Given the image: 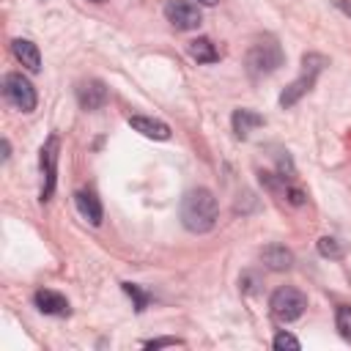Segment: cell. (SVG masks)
<instances>
[{"mask_svg": "<svg viewBox=\"0 0 351 351\" xmlns=\"http://www.w3.org/2000/svg\"><path fill=\"white\" fill-rule=\"evenodd\" d=\"M217 217H219V206H217V197L214 192L197 186V189H189L181 200V222L186 230L192 233H206L217 225Z\"/></svg>", "mask_w": 351, "mask_h": 351, "instance_id": "obj_1", "label": "cell"}, {"mask_svg": "<svg viewBox=\"0 0 351 351\" xmlns=\"http://www.w3.org/2000/svg\"><path fill=\"white\" fill-rule=\"evenodd\" d=\"M324 66H326V58H324V55H315V52L304 55V58H302V74L282 90L280 104H282V107H293V104H296V101L315 85V77L321 74Z\"/></svg>", "mask_w": 351, "mask_h": 351, "instance_id": "obj_2", "label": "cell"}, {"mask_svg": "<svg viewBox=\"0 0 351 351\" xmlns=\"http://www.w3.org/2000/svg\"><path fill=\"white\" fill-rule=\"evenodd\" d=\"M282 66V49L277 41L271 38H263L258 44H252V49L247 52V69L252 77H261V74H271L274 69Z\"/></svg>", "mask_w": 351, "mask_h": 351, "instance_id": "obj_3", "label": "cell"}, {"mask_svg": "<svg viewBox=\"0 0 351 351\" xmlns=\"http://www.w3.org/2000/svg\"><path fill=\"white\" fill-rule=\"evenodd\" d=\"M269 307H271L274 318H280V321L288 324V321H296V318L304 313V307H307V296H304L299 288L282 285V288H277V291L271 293Z\"/></svg>", "mask_w": 351, "mask_h": 351, "instance_id": "obj_4", "label": "cell"}, {"mask_svg": "<svg viewBox=\"0 0 351 351\" xmlns=\"http://www.w3.org/2000/svg\"><path fill=\"white\" fill-rule=\"evenodd\" d=\"M3 96H5V101H11L22 112H33L36 101H38L36 99V88L22 74H5L3 77Z\"/></svg>", "mask_w": 351, "mask_h": 351, "instance_id": "obj_5", "label": "cell"}, {"mask_svg": "<svg viewBox=\"0 0 351 351\" xmlns=\"http://www.w3.org/2000/svg\"><path fill=\"white\" fill-rule=\"evenodd\" d=\"M165 16L176 30H195L200 25V8L189 0H167L165 5Z\"/></svg>", "mask_w": 351, "mask_h": 351, "instance_id": "obj_6", "label": "cell"}, {"mask_svg": "<svg viewBox=\"0 0 351 351\" xmlns=\"http://www.w3.org/2000/svg\"><path fill=\"white\" fill-rule=\"evenodd\" d=\"M58 148H60V140L55 134L47 137L44 148H41V173H44V186H41V200L47 203L55 192V173H58Z\"/></svg>", "mask_w": 351, "mask_h": 351, "instance_id": "obj_7", "label": "cell"}, {"mask_svg": "<svg viewBox=\"0 0 351 351\" xmlns=\"http://www.w3.org/2000/svg\"><path fill=\"white\" fill-rule=\"evenodd\" d=\"M77 101L82 110H99L107 104V88L99 80H88L77 88Z\"/></svg>", "mask_w": 351, "mask_h": 351, "instance_id": "obj_8", "label": "cell"}, {"mask_svg": "<svg viewBox=\"0 0 351 351\" xmlns=\"http://www.w3.org/2000/svg\"><path fill=\"white\" fill-rule=\"evenodd\" d=\"M33 302H36V307H38L44 315H69V313H71V307H69L66 296H63V293H58V291H49V288L36 291Z\"/></svg>", "mask_w": 351, "mask_h": 351, "instance_id": "obj_9", "label": "cell"}, {"mask_svg": "<svg viewBox=\"0 0 351 351\" xmlns=\"http://www.w3.org/2000/svg\"><path fill=\"white\" fill-rule=\"evenodd\" d=\"M129 126L151 140H167L170 137V126L165 121H156V118H148V115H129Z\"/></svg>", "mask_w": 351, "mask_h": 351, "instance_id": "obj_10", "label": "cell"}, {"mask_svg": "<svg viewBox=\"0 0 351 351\" xmlns=\"http://www.w3.org/2000/svg\"><path fill=\"white\" fill-rule=\"evenodd\" d=\"M11 49H14V58H16L25 69H30V71H38V69H41V55H38V47H36L33 41H27V38H14V41H11Z\"/></svg>", "mask_w": 351, "mask_h": 351, "instance_id": "obj_11", "label": "cell"}, {"mask_svg": "<svg viewBox=\"0 0 351 351\" xmlns=\"http://www.w3.org/2000/svg\"><path fill=\"white\" fill-rule=\"evenodd\" d=\"M74 203H77V211L90 222V225H99L101 222V203L99 197L90 192V189H80L74 195Z\"/></svg>", "mask_w": 351, "mask_h": 351, "instance_id": "obj_12", "label": "cell"}, {"mask_svg": "<svg viewBox=\"0 0 351 351\" xmlns=\"http://www.w3.org/2000/svg\"><path fill=\"white\" fill-rule=\"evenodd\" d=\"M261 258H263L266 269H271V271H285V269L293 266L291 250H285V247H280V244H269V247L261 252Z\"/></svg>", "mask_w": 351, "mask_h": 351, "instance_id": "obj_13", "label": "cell"}, {"mask_svg": "<svg viewBox=\"0 0 351 351\" xmlns=\"http://www.w3.org/2000/svg\"><path fill=\"white\" fill-rule=\"evenodd\" d=\"M230 123H233L236 137H241V140H244V137H250V132H252V129L263 126V115H258V112H252V110H233Z\"/></svg>", "mask_w": 351, "mask_h": 351, "instance_id": "obj_14", "label": "cell"}, {"mask_svg": "<svg viewBox=\"0 0 351 351\" xmlns=\"http://www.w3.org/2000/svg\"><path fill=\"white\" fill-rule=\"evenodd\" d=\"M186 52H189V58H195L197 63H217V60H219L217 47H214L211 38H206V36L192 38V41L186 44Z\"/></svg>", "mask_w": 351, "mask_h": 351, "instance_id": "obj_15", "label": "cell"}, {"mask_svg": "<svg viewBox=\"0 0 351 351\" xmlns=\"http://www.w3.org/2000/svg\"><path fill=\"white\" fill-rule=\"evenodd\" d=\"M335 326H337L340 337L351 343V304H340V307H337V315H335Z\"/></svg>", "mask_w": 351, "mask_h": 351, "instance_id": "obj_16", "label": "cell"}, {"mask_svg": "<svg viewBox=\"0 0 351 351\" xmlns=\"http://www.w3.org/2000/svg\"><path fill=\"white\" fill-rule=\"evenodd\" d=\"M318 252L324 255V258H343V247L337 244V239H332V236H324V239H318Z\"/></svg>", "mask_w": 351, "mask_h": 351, "instance_id": "obj_17", "label": "cell"}, {"mask_svg": "<svg viewBox=\"0 0 351 351\" xmlns=\"http://www.w3.org/2000/svg\"><path fill=\"white\" fill-rule=\"evenodd\" d=\"M123 291L134 299V310L137 313H143L145 307H148V302H151V293H145V291H140L137 285H132V282H123Z\"/></svg>", "mask_w": 351, "mask_h": 351, "instance_id": "obj_18", "label": "cell"}, {"mask_svg": "<svg viewBox=\"0 0 351 351\" xmlns=\"http://www.w3.org/2000/svg\"><path fill=\"white\" fill-rule=\"evenodd\" d=\"M271 346H274V348H293V351L302 348V343H299L293 335H288V332H280V335L271 340Z\"/></svg>", "mask_w": 351, "mask_h": 351, "instance_id": "obj_19", "label": "cell"}, {"mask_svg": "<svg viewBox=\"0 0 351 351\" xmlns=\"http://www.w3.org/2000/svg\"><path fill=\"white\" fill-rule=\"evenodd\" d=\"M143 346H145V348H162V346H184V340H178V337H154V340H145Z\"/></svg>", "mask_w": 351, "mask_h": 351, "instance_id": "obj_20", "label": "cell"}, {"mask_svg": "<svg viewBox=\"0 0 351 351\" xmlns=\"http://www.w3.org/2000/svg\"><path fill=\"white\" fill-rule=\"evenodd\" d=\"M335 5H337L343 14H348V16H351V3H346V0H335Z\"/></svg>", "mask_w": 351, "mask_h": 351, "instance_id": "obj_21", "label": "cell"}, {"mask_svg": "<svg viewBox=\"0 0 351 351\" xmlns=\"http://www.w3.org/2000/svg\"><path fill=\"white\" fill-rule=\"evenodd\" d=\"M11 156V145H8V140H3V159H8Z\"/></svg>", "mask_w": 351, "mask_h": 351, "instance_id": "obj_22", "label": "cell"}, {"mask_svg": "<svg viewBox=\"0 0 351 351\" xmlns=\"http://www.w3.org/2000/svg\"><path fill=\"white\" fill-rule=\"evenodd\" d=\"M197 3H203V5H214L217 0H197Z\"/></svg>", "mask_w": 351, "mask_h": 351, "instance_id": "obj_23", "label": "cell"}, {"mask_svg": "<svg viewBox=\"0 0 351 351\" xmlns=\"http://www.w3.org/2000/svg\"><path fill=\"white\" fill-rule=\"evenodd\" d=\"M90 3H104V0H90Z\"/></svg>", "mask_w": 351, "mask_h": 351, "instance_id": "obj_24", "label": "cell"}]
</instances>
